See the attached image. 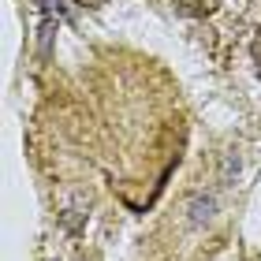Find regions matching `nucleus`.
<instances>
[{"label":"nucleus","mask_w":261,"mask_h":261,"mask_svg":"<svg viewBox=\"0 0 261 261\" xmlns=\"http://www.w3.org/2000/svg\"><path fill=\"white\" fill-rule=\"evenodd\" d=\"M187 213H191L194 224H205V220H213V213H217V198L213 194H194L187 201Z\"/></svg>","instance_id":"nucleus-1"},{"label":"nucleus","mask_w":261,"mask_h":261,"mask_svg":"<svg viewBox=\"0 0 261 261\" xmlns=\"http://www.w3.org/2000/svg\"><path fill=\"white\" fill-rule=\"evenodd\" d=\"M179 15H191V19H205L217 11V0H175Z\"/></svg>","instance_id":"nucleus-2"},{"label":"nucleus","mask_w":261,"mask_h":261,"mask_svg":"<svg viewBox=\"0 0 261 261\" xmlns=\"http://www.w3.org/2000/svg\"><path fill=\"white\" fill-rule=\"evenodd\" d=\"M231 175H239V157H235V153L224 157V179H231Z\"/></svg>","instance_id":"nucleus-3"},{"label":"nucleus","mask_w":261,"mask_h":261,"mask_svg":"<svg viewBox=\"0 0 261 261\" xmlns=\"http://www.w3.org/2000/svg\"><path fill=\"white\" fill-rule=\"evenodd\" d=\"M250 56H254V64H257V75H261V30L254 34V41H250Z\"/></svg>","instance_id":"nucleus-4"},{"label":"nucleus","mask_w":261,"mask_h":261,"mask_svg":"<svg viewBox=\"0 0 261 261\" xmlns=\"http://www.w3.org/2000/svg\"><path fill=\"white\" fill-rule=\"evenodd\" d=\"M75 4H86V8H97L101 0H75Z\"/></svg>","instance_id":"nucleus-5"}]
</instances>
